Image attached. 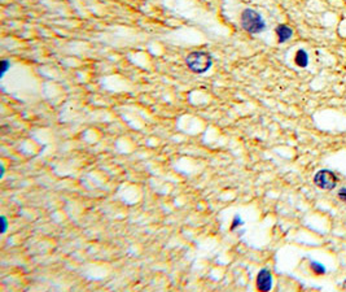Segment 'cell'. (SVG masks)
I'll list each match as a JSON object with an SVG mask.
<instances>
[{
	"instance_id": "4fadbf2b",
	"label": "cell",
	"mask_w": 346,
	"mask_h": 292,
	"mask_svg": "<svg viewBox=\"0 0 346 292\" xmlns=\"http://www.w3.org/2000/svg\"><path fill=\"white\" fill-rule=\"evenodd\" d=\"M342 287H344L346 290V279H345V282H344V284H342Z\"/></svg>"
},
{
	"instance_id": "8fae6325",
	"label": "cell",
	"mask_w": 346,
	"mask_h": 292,
	"mask_svg": "<svg viewBox=\"0 0 346 292\" xmlns=\"http://www.w3.org/2000/svg\"><path fill=\"white\" fill-rule=\"evenodd\" d=\"M337 198L341 200V201L346 203V187H344V188H341V190L338 191Z\"/></svg>"
},
{
	"instance_id": "277c9868",
	"label": "cell",
	"mask_w": 346,
	"mask_h": 292,
	"mask_svg": "<svg viewBox=\"0 0 346 292\" xmlns=\"http://www.w3.org/2000/svg\"><path fill=\"white\" fill-rule=\"evenodd\" d=\"M257 288L259 291L267 292L272 288V274L269 269H262L257 276Z\"/></svg>"
},
{
	"instance_id": "30bf717a",
	"label": "cell",
	"mask_w": 346,
	"mask_h": 292,
	"mask_svg": "<svg viewBox=\"0 0 346 292\" xmlns=\"http://www.w3.org/2000/svg\"><path fill=\"white\" fill-rule=\"evenodd\" d=\"M0 222H1V230H0V232L1 234H5L7 232V230H8V219H7V217L5 215H1L0 217Z\"/></svg>"
},
{
	"instance_id": "3957f363",
	"label": "cell",
	"mask_w": 346,
	"mask_h": 292,
	"mask_svg": "<svg viewBox=\"0 0 346 292\" xmlns=\"http://www.w3.org/2000/svg\"><path fill=\"white\" fill-rule=\"evenodd\" d=\"M314 183L320 190H333L337 186V177L333 171L322 169L314 175Z\"/></svg>"
},
{
	"instance_id": "7c38bea8",
	"label": "cell",
	"mask_w": 346,
	"mask_h": 292,
	"mask_svg": "<svg viewBox=\"0 0 346 292\" xmlns=\"http://www.w3.org/2000/svg\"><path fill=\"white\" fill-rule=\"evenodd\" d=\"M4 174H5V168L1 167V173H0V178H3V177H4Z\"/></svg>"
},
{
	"instance_id": "52a82bcc",
	"label": "cell",
	"mask_w": 346,
	"mask_h": 292,
	"mask_svg": "<svg viewBox=\"0 0 346 292\" xmlns=\"http://www.w3.org/2000/svg\"><path fill=\"white\" fill-rule=\"evenodd\" d=\"M310 268L311 270H313V273L316 274V276H323V274H326L327 272L326 266L320 264V262H318V261H311Z\"/></svg>"
},
{
	"instance_id": "7a4b0ae2",
	"label": "cell",
	"mask_w": 346,
	"mask_h": 292,
	"mask_svg": "<svg viewBox=\"0 0 346 292\" xmlns=\"http://www.w3.org/2000/svg\"><path fill=\"white\" fill-rule=\"evenodd\" d=\"M240 24L241 28L249 34H261L266 30V21L263 20V17L254 9L246 8L241 12L240 16Z\"/></svg>"
},
{
	"instance_id": "9c48e42d",
	"label": "cell",
	"mask_w": 346,
	"mask_h": 292,
	"mask_svg": "<svg viewBox=\"0 0 346 292\" xmlns=\"http://www.w3.org/2000/svg\"><path fill=\"white\" fill-rule=\"evenodd\" d=\"M244 225V222H242V219L240 218V215H235L234 219H232V223H231V231H234V230H236L239 226H242Z\"/></svg>"
},
{
	"instance_id": "8992f818",
	"label": "cell",
	"mask_w": 346,
	"mask_h": 292,
	"mask_svg": "<svg viewBox=\"0 0 346 292\" xmlns=\"http://www.w3.org/2000/svg\"><path fill=\"white\" fill-rule=\"evenodd\" d=\"M294 62L300 68H306L309 65V55L305 49H298L294 56Z\"/></svg>"
},
{
	"instance_id": "ba28073f",
	"label": "cell",
	"mask_w": 346,
	"mask_h": 292,
	"mask_svg": "<svg viewBox=\"0 0 346 292\" xmlns=\"http://www.w3.org/2000/svg\"><path fill=\"white\" fill-rule=\"evenodd\" d=\"M0 65H1V70H0V78H3L5 74H7V72L11 69V61L7 60V59H3V60H1V62H0Z\"/></svg>"
},
{
	"instance_id": "5b68a950",
	"label": "cell",
	"mask_w": 346,
	"mask_h": 292,
	"mask_svg": "<svg viewBox=\"0 0 346 292\" xmlns=\"http://www.w3.org/2000/svg\"><path fill=\"white\" fill-rule=\"evenodd\" d=\"M276 37H278L279 43H286V41H289L290 38L293 37V30L288 26V25H279L278 28L275 29Z\"/></svg>"
},
{
	"instance_id": "6da1fadb",
	"label": "cell",
	"mask_w": 346,
	"mask_h": 292,
	"mask_svg": "<svg viewBox=\"0 0 346 292\" xmlns=\"http://www.w3.org/2000/svg\"><path fill=\"white\" fill-rule=\"evenodd\" d=\"M185 64L191 72L196 74H204L209 72L213 66V57L206 51H194L185 59Z\"/></svg>"
}]
</instances>
